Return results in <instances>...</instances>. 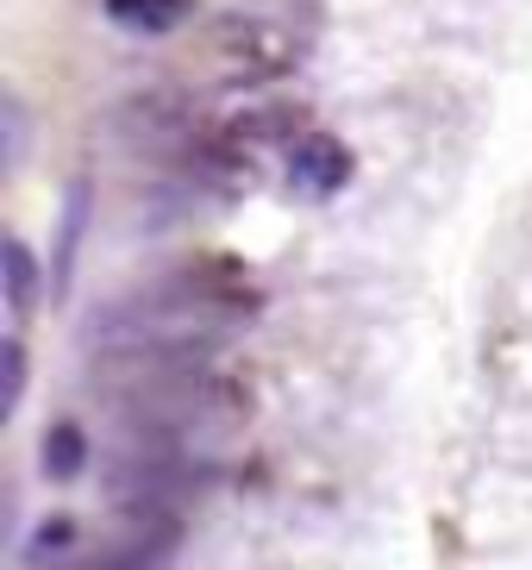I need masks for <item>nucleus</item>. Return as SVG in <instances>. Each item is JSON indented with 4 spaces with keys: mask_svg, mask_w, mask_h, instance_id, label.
Wrapping results in <instances>:
<instances>
[{
    "mask_svg": "<svg viewBox=\"0 0 532 570\" xmlns=\"http://www.w3.org/2000/svg\"><path fill=\"white\" fill-rule=\"evenodd\" d=\"M195 0H107V13L132 32H176Z\"/></svg>",
    "mask_w": 532,
    "mask_h": 570,
    "instance_id": "obj_4",
    "label": "nucleus"
},
{
    "mask_svg": "<svg viewBox=\"0 0 532 570\" xmlns=\"http://www.w3.org/2000/svg\"><path fill=\"white\" fill-rule=\"evenodd\" d=\"M38 464H45L50 483H69V476H82V464H88L82 426H76V420H57V426L45 433V452H38Z\"/></svg>",
    "mask_w": 532,
    "mask_h": 570,
    "instance_id": "obj_3",
    "label": "nucleus"
},
{
    "mask_svg": "<svg viewBox=\"0 0 532 570\" xmlns=\"http://www.w3.org/2000/svg\"><path fill=\"white\" fill-rule=\"evenodd\" d=\"M0 357H7V389H0V414H13L19 395H26V345H19V338H7V345H0Z\"/></svg>",
    "mask_w": 532,
    "mask_h": 570,
    "instance_id": "obj_7",
    "label": "nucleus"
},
{
    "mask_svg": "<svg viewBox=\"0 0 532 570\" xmlns=\"http://www.w3.org/2000/svg\"><path fill=\"white\" fill-rule=\"evenodd\" d=\"M301 63V32L276 13H219L200 32V69L226 88L276 82Z\"/></svg>",
    "mask_w": 532,
    "mask_h": 570,
    "instance_id": "obj_1",
    "label": "nucleus"
},
{
    "mask_svg": "<svg viewBox=\"0 0 532 570\" xmlns=\"http://www.w3.org/2000/svg\"><path fill=\"white\" fill-rule=\"evenodd\" d=\"M76 539H82V527L69 514H57V520H45L32 533V546H26V564L32 570H50V564H69L76 558Z\"/></svg>",
    "mask_w": 532,
    "mask_h": 570,
    "instance_id": "obj_5",
    "label": "nucleus"
},
{
    "mask_svg": "<svg viewBox=\"0 0 532 570\" xmlns=\"http://www.w3.org/2000/svg\"><path fill=\"white\" fill-rule=\"evenodd\" d=\"M351 183V151L338 145L333 132H301L288 145V188L307 195V202H326Z\"/></svg>",
    "mask_w": 532,
    "mask_h": 570,
    "instance_id": "obj_2",
    "label": "nucleus"
},
{
    "mask_svg": "<svg viewBox=\"0 0 532 570\" xmlns=\"http://www.w3.org/2000/svg\"><path fill=\"white\" fill-rule=\"evenodd\" d=\"M0 264H7V307H13V314H26V307H32V283H38L32 252H26L19 238H7V245H0Z\"/></svg>",
    "mask_w": 532,
    "mask_h": 570,
    "instance_id": "obj_6",
    "label": "nucleus"
}]
</instances>
